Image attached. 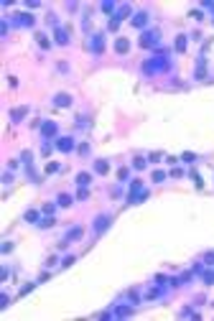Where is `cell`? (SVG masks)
Listing matches in <instances>:
<instances>
[{"label": "cell", "instance_id": "obj_1", "mask_svg": "<svg viewBox=\"0 0 214 321\" xmlns=\"http://www.w3.org/2000/svg\"><path fill=\"white\" fill-rule=\"evenodd\" d=\"M69 102H71L69 95H56V105H59V107H66Z\"/></svg>", "mask_w": 214, "mask_h": 321}, {"label": "cell", "instance_id": "obj_2", "mask_svg": "<svg viewBox=\"0 0 214 321\" xmlns=\"http://www.w3.org/2000/svg\"><path fill=\"white\" fill-rule=\"evenodd\" d=\"M89 181H92V176H89V173H79V176H77V184H79V186H87Z\"/></svg>", "mask_w": 214, "mask_h": 321}, {"label": "cell", "instance_id": "obj_3", "mask_svg": "<svg viewBox=\"0 0 214 321\" xmlns=\"http://www.w3.org/2000/svg\"><path fill=\"white\" fill-rule=\"evenodd\" d=\"M127 46H130V44H127V41H125V38H120V41H117V44H115V48H117V51H120V54H125V51H127Z\"/></svg>", "mask_w": 214, "mask_h": 321}, {"label": "cell", "instance_id": "obj_4", "mask_svg": "<svg viewBox=\"0 0 214 321\" xmlns=\"http://www.w3.org/2000/svg\"><path fill=\"white\" fill-rule=\"evenodd\" d=\"M56 41H59V44H66V41H69V38H66V33H64L61 28H59V31H56Z\"/></svg>", "mask_w": 214, "mask_h": 321}, {"label": "cell", "instance_id": "obj_5", "mask_svg": "<svg viewBox=\"0 0 214 321\" xmlns=\"http://www.w3.org/2000/svg\"><path fill=\"white\" fill-rule=\"evenodd\" d=\"M71 145H74V143H69V138H61V143H59V148H61V151H69Z\"/></svg>", "mask_w": 214, "mask_h": 321}, {"label": "cell", "instance_id": "obj_6", "mask_svg": "<svg viewBox=\"0 0 214 321\" xmlns=\"http://www.w3.org/2000/svg\"><path fill=\"white\" fill-rule=\"evenodd\" d=\"M59 204H61V206H69V204H71V196L61 194V196H59Z\"/></svg>", "mask_w": 214, "mask_h": 321}, {"label": "cell", "instance_id": "obj_7", "mask_svg": "<svg viewBox=\"0 0 214 321\" xmlns=\"http://www.w3.org/2000/svg\"><path fill=\"white\" fill-rule=\"evenodd\" d=\"M145 18H148L145 13H140V16H135V20H133V23H135V26H143V23H145Z\"/></svg>", "mask_w": 214, "mask_h": 321}, {"label": "cell", "instance_id": "obj_8", "mask_svg": "<svg viewBox=\"0 0 214 321\" xmlns=\"http://www.w3.org/2000/svg\"><path fill=\"white\" fill-rule=\"evenodd\" d=\"M36 38H38V44L44 46V48H48V38H46V36H41V33H38V36H36Z\"/></svg>", "mask_w": 214, "mask_h": 321}, {"label": "cell", "instance_id": "obj_9", "mask_svg": "<svg viewBox=\"0 0 214 321\" xmlns=\"http://www.w3.org/2000/svg\"><path fill=\"white\" fill-rule=\"evenodd\" d=\"M184 46H186V41H184V36H178V41H176V48H178V51H184Z\"/></svg>", "mask_w": 214, "mask_h": 321}, {"label": "cell", "instance_id": "obj_10", "mask_svg": "<svg viewBox=\"0 0 214 321\" xmlns=\"http://www.w3.org/2000/svg\"><path fill=\"white\" fill-rule=\"evenodd\" d=\"M105 224H107V217H99L97 219V230H105Z\"/></svg>", "mask_w": 214, "mask_h": 321}, {"label": "cell", "instance_id": "obj_11", "mask_svg": "<svg viewBox=\"0 0 214 321\" xmlns=\"http://www.w3.org/2000/svg\"><path fill=\"white\" fill-rule=\"evenodd\" d=\"M54 130H56V127H54V125H51V123H46V125H44V133H46V135H51V133H54Z\"/></svg>", "mask_w": 214, "mask_h": 321}, {"label": "cell", "instance_id": "obj_12", "mask_svg": "<svg viewBox=\"0 0 214 321\" xmlns=\"http://www.w3.org/2000/svg\"><path fill=\"white\" fill-rule=\"evenodd\" d=\"M36 217H38V212H33V209H31V212H28V214H26V219H28V222H33V219H36Z\"/></svg>", "mask_w": 214, "mask_h": 321}, {"label": "cell", "instance_id": "obj_13", "mask_svg": "<svg viewBox=\"0 0 214 321\" xmlns=\"http://www.w3.org/2000/svg\"><path fill=\"white\" fill-rule=\"evenodd\" d=\"M97 171H99V173H105V171H107V163L99 161V163H97Z\"/></svg>", "mask_w": 214, "mask_h": 321}, {"label": "cell", "instance_id": "obj_14", "mask_svg": "<svg viewBox=\"0 0 214 321\" xmlns=\"http://www.w3.org/2000/svg\"><path fill=\"white\" fill-rule=\"evenodd\" d=\"M69 237H74V240H77V237H82V230H79V227H77L74 232H69Z\"/></svg>", "mask_w": 214, "mask_h": 321}, {"label": "cell", "instance_id": "obj_15", "mask_svg": "<svg viewBox=\"0 0 214 321\" xmlns=\"http://www.w3.org/2000/svg\"><path fill=\"white\" fill-rule=\"evenodd\" d=\"M163 178H166V176H163L161 171H155V173H153V181H163Z\"/></svg>", "mask_w": 214, "mask_h": 321}, {"label": "cell", "instance_id": "obj_16", "mask_svg": "<svg viewBox=\"0 0 214 321\" xmlns=\"http://www.w3.org/2000/svg\"><path fill=\"white\" fill-rule=\"evenodd\" d=\"M204 280H206V283H212V280H214V273H206V275H204Z\"/></svg>", "mask_w": 214, "mask_h": 321}]
</instances>
